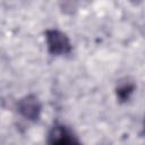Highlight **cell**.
<instances>
[{
  "label": "cell",
  "mask_w": 145,
  "mask_h": 145,
  "mask_svg": "<svg viewBox=\"0 0 145 145\" xmlns=\"http://www.w3.org/2000/svg\"><path fill=\"white\" fill-rule=\"evenodd\" d=\"M45 41L49 52L53 56H65L71 52L69 37L59 29H48L45 32Z\"/></svg>",
  "instance_id": "obj_1"
},
{
  "label": "cell",
  "mask_w": 145,
  "mask_h": 145,
  "mask_svg": "<svg viewBox=\"0 0 145 145\" xmlns=\"http://www.w3.org/2000/svg\"><path fill=\"white\" fill-rule=\"evenodd\" d=\"M17 111L22 117L29 121H37L41 117V111H42V104L40 100L37 99L36 95L34 94H28L24 97H22L17 102Z\"/></svg>",
  "instance_id": "obj_2"
},
{
  "label": "cell",
  "mask_w": 145,
  "mask_h": 145,
  "mask_svg": "<svg viewBox=\"0 0 145 145\" xmlns=\"http://www.w3.org/2000/svg\"><path fill=\"white\" fill-rule=\"evenodd\" d=\"M48 143L49 144H76L79 143V139L76 137V135L72 133L71 129H69L67 126L62 123H56L52 126V128L49 131L48 135Z\"/></svg>",
  "instance_id": "obj_3"
},
{
  "label": "cell",
  "mask_w": 145,
  "mask_h": 145,
  "mask_svg": "<svg viewBox=\"0 0 145 145\" xmlns=\"http://www.w3.org/2000/svg\"><path fill=\"white\" fill-rule=\"evenodd\" d=\"M134 91H135V84H134L131 80H128V79L120 80L119 84H118L117 87H116L117 99H118L119 102H121V103L127 102V101L131 97Z\"/></svg>",
  "instance_id": "obj_4"
}]
</instances>
